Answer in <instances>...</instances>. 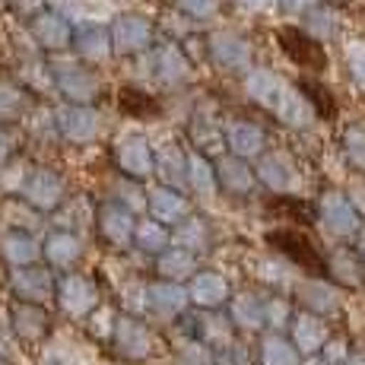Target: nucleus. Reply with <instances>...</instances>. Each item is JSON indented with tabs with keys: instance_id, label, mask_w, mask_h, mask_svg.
I'll return each instance as SVG.
<instances>
[{
	"instance_id": "31",
	"label": "nucleus",
	"mask_w": 365,
	"mask_h": 365,
	"mask_svg": "<svg viewBox=\"0 0 365 365\" xmlns=\"http://www.w3.org/2000/svg\"><path fill=\"white\" fill-rule=\"evenodd\" d=\"M257 292H238L229 302V321H232V327L238 331H248V334H257L267 327V308Z\"/></svg>"
},
{
	"instance_id": "55",
	"label": "nucleus",
	"mask_w": 365,
	"mask_h": 365,
	"mask_svg": "<svg viewBox=\"0 0 365 365\" xmlns=\"http://www.w3.org/2000/svg\"><path fill=\"white\" fill-rule=\"evenodd\" d=\"M349 200H353V207L359 210V216H365V181H353L349 185V194H346Z\"/></svg>"
},
{
	"instance_id": "52",
	"label": "nucleus",
	"mask_w": 365,
	"mask_h": 365,
	"mask_svg": "<svg viewBox=\"0 0 365 365\" xmlns=\"http://www.w3.org/2000/svg\"><path fill=\"white\" fill-rule=\"evenodd\" d=\"M321 359H324L327 365H346V359H349L346 340H340V336H331V340H327V346L321 349Z\"/></svg>"
},
{
	"instance_id": "28",
	"label": "nucleus",
	"mask_w": 365,
	"mask_h": 365,
	"mask_svg": "<svg viewBox=\"0 0 365 365\" xmlns=\"http://www.w3.org/2000/svg\"><path fill=\"white\" fill-rule=\"evenodd\" d=\"M273 115H277L279 124H286V128H292V130L312 128V121L318 118L314 115V108H312V102L305 99V93H302L299 86H292V83L283 89L279 102L273 105Z\"/></svg>"
},
{
	"instance_id": "24",
	"label": "nucleus",
	"mask_w": 365,
	"mask_h": 365,
	"mask_svg": "<svg viewBox=\"0 0 365 365\" xmlns=\"http://www.w3.org/2000/svg\"><path fill=\"white\" fill-rule=\"evenodd\" d=\"M327 277L343 289H362L365 286V257L356 248H334L327 255Z\"/></svg>"
},
{
	"instance_id": "33",
	"label": "nucleus",
	"mask_w": 365,
	"mask_h": 365,
	"mask_svg": "<svg viewBox=\"0 0 365 365\" xmlns=\"http://www.w3.org/2000/svg\"><path fill=\"white\" fill-rule=\"evenodd\" d=\"M286 86H289V83L267 67H255L251 73H245V93H248V99L264 105L267 111H273V105L279 102V96H283Z\"/></svg>"
},
{
	"instance_id": "8",
	"label": "nucleus",
	"mask_w": 365,
	"mask_h": 365,
	"mask_svg": "<svg viewBox=\"0 0 365 365\" xmlns=\"http://www.w3.org/2000/svg\"><path fill=\"white\" fill-rule=\"evenodd\" d=\"M54 130L58 137H64L67 143H93L102 133V118L93 105H58L54 108Z\"/></svg>"
},
{
	"instance_id": "3",
	"label": "nucleus",
	"mask_w": 365,
	"mask_h": 365,
	"mask_svg": "<svg viewBox=\"0 0 365 365\" xmlns=\"http://www.w3.org/2000/svg\"><path fill=\"white\" fill-rule=\"evenodd\" d=\"M51 70H54V89L70 102V105H93L102 93V83L93 70L80 67L76 61H51Z\"/></svg>"
},
{
	"instance_id": "11",
	"label": "nucleus",
	"mask_w": 365,
	"mask_h": 365,
	"mask_svg": "<svg viewBox=\"0 0 365 365\" xmlns=\"http://www.w3.org/2000/svg\"><path fill=\"white\" fill-rule=\"evenodd\" d=\"M10 289L16 302H29V305H45V302L58 299V279L48 267H16L10 273Z\"/></svg>"
},
{
	"instance_id": "42",
	"label": "nucleus",
	"mask_w": 365,
	"mask_h": 365,
	"mask_svg": "<svg viewBox=\"0 0 365 365\" xmlns=\"http://www.w3.org/2000/svg\"><path fill=\"white\" fill-rule=\"evenodd\" d=\"M26 111V93L16 83L0 80V121H13Z\"/></svg>"
},
{
	"instance_id": "2",
	"label": "nucleus",
	"mask_w": 365,
	"mask_h": 365,
	"mask_svg": "<svg viewBox=\"0 0 365 365\" xmlns=\"http://www.w3.org/2000/svg\"><path fill=\"white\" fill-rule=\"evenodd\" d=\"M207 58L220 70L229 73H251V61H255V48L235 29H216L207 35Z\"/></svg>"
},
{
	"instance_id": "44",
	"label": "nucleus",
	"mask_w": 365,
	"mask_h": 365,
	"mask_svg": "<svg viewBox=\"0 0 365 365\" xmlns=\"http://www.w3.org/2000/svg\"><path fill=\"white\" fill-rule=\"evenodd\" d=\"M264 308H267V327H270V334H279L286 324H292V318H296L289 302L283 296H270L264 302Z\"/></svg>"
},
{
	"instance_id": "14",
	"label": "nucleus",
	"mask_w": 365,
	"mask_h": 365,
	"mask_svg": "<svg viewBox=\"0 0 365 365\" xmlns=\"http://www.w3.org/2000/svg\"><path fill=\"white\" fill-rule=\"evenodd\" d=\"M226 150L229 156H238L245 163L261 159L267 153V130L257 121H248V118H232L226 124Z\"/></svg>"
},
{
	"instance_id": "35",
	"label": "nucleus",
	"mask_w": 365,
	"mask_h": 365,
	"mask_svg": "<svg viewBox=\"0 0 365 365\" xmlns=\"http://www.w3.org/2000/svg\"><path fill=\"white\" fill-rule=\"evenodd\" d=\"M172 245L191 251V255H203V251H210V245H213V229H210V222L203 220V216L191 213L185 222H178V226L172 229Z\"/></svg>"
},
{
	"instance_id": "50",
	"label": "nucleus",
	"mask_w": 365,
	"mask_h": 365,
	"mask_svg": "<svg viewBox=\"0 0 365 365\" xmlns=\"http://www.w3.org/2000/svg\"><path fill=\"white\" fill-rule=\"evenodd\" d=\"M216 365H255L251 359V349L245 343H229V346L216 349Z\"/></svg>"
},
{
	"instance_id": "22",
	"label": "nucleus",
	"mask_w": 365,
	"mask_h": 365,
	"mask_svg": "<svg viewBox=\"0 0 365 365\" xmlns=\"http://www.w3.org/2000/svg\"><path fill=\"white\" fill-rule=\"evenodd\" d=\"M146 210H150V216L156 222H163V226H178V222H185L187 216H191V203L181 191H175V187H153L150 194H146Z\"/></svg>"
},
{
	"instance_id": "18",
	"label": "nucleus",
	"mask_w": 365,
	"mask_h": 365,
	"mask_svg": "<svg viewBox=\"0 0 365 365\" xmlns=\"http://www.w3.org/2000/svg\"><path fill=\"white\" fill-rule=\"evenodd\" d=\"M289 340L296 343V349L302 353V359H312L331 340V331H327V321L318 318L312 312H299L289 324Z\"/></svg>"
},
{
	"instance_id": "34",
	"label": "nucleus",
	"mask_w": 365,
	"mask_h": 365,
	"mask_svg": "<svg viewBox=\"0 0 365 365\" xmlns=\"http://www.w3.org/2000/svg\"><path fill=\"white\" fill-rule=\"evenodd\" d=\"M156 273L165 279V283H191L194 277H197V255H191V251L185 248H168L165 255L156 257Z\"/></svg>"
},
{
	"instance_id": "51",
	"label": "nucleus",
	"mask_w": 365,
	"mask_h": 365,
	"mask_svg": "<svg viewBox=\"0 0 365 365\" xmlns=\"http://www.w3.org/2000/svg\"><path fill=\"white\" fill-rule=\"evenodd\" d=\"M178 10L191 19H210L220 10V0H178Z\"/></svg>"
},
{
	"instance_id": "37",
	"label": "nucleus",
	"mask_w": 365,
	"mask_h": 365,
	"mask_svg": "<svg viewBox=\"0 0 365 365\" xmlns=\"http://www.w3.org/2000/svg\"><path fill=\"white\" fill-rule=\"evenodd\" d=\"M257 359H261V365H302V353L289 336L264 334L261 346H257Z\"/></svg>"
},
{
	"instance_id": "46",
	"label": "nucleus",
	"mask_w": 365,
	"mask_h": 365,
	"mask_svg": "<svg viewBox=\"0 0 365 365\" xmlns=\"http://www.w3.org/2000/svg\"><path fill=\"white\" fill-rule=\"evenodd\" d=\"M19 70H23V80L29 83L32 89H51L54 86V70H51V64H45V61H26Z\"/></svg>"
},
{
	"instance_id": "59",
	"label": "nucleus",
	"mask_w": 365,
	"mask_h": 365,
	"mask_svg": "<svg viewBox=\"0 0 365 365\" xmlns=\"http://www.w3.org/2000/svg\"><path fill=\"white\" fill-rule=\"evenodd\" d=\"M302 365H327L321 356H312V359H302Z\"/></svg>"
},
{
	"instance_id": "57",
	"label": "nucleus",
	"mask_w": 365,
	"mask_h": 365,
	"mask_svg": "<svg viewBox=\"0 0 365 365\" xmlns=\"http://www.w3.org/2000/svg\"><path fill=\"white\" fill-rule=\"evenodd\" d=\"M242 10H251V13H261L267 6H273V0H235Z\"/></svg>"
},
{
	"instance_id": "36",
	"label": "nucleus",
	"mask_w": 365,
	"mask_h": 365,
	"mask_svg": "<svg viewBox=\"0 0 365 365\" xmlns=\"http://www.w3.org/2000/svg\"><path fill=\"white\" fill-rule=\"evenodd\" d=\"M187 187L197 194L200 200H213L220 194V178H216V163L200 153H191L187 163Z\"/></svg>"
},
{
	"instance_id": "15",
	"label": "nucleus",
	"mask_w": 365,
	"mask_h": 365,
	"mask_svg": "<svg viewBox=\"0 0 365 365\" xmlns=\"http://www.w3.org/2000/svg\"><path fill=\"white\" fill-rule=\"evenodd\" d=\"M277 38H279L283 54L296 67H302V70H324L327 67L324 45H321V41H314L308 32H302V29H279Z\"/></svg>"
},
{
	"instance_id": "53",
	"label": "nucleus",
	"mask_w": 365,
	"mask_h": 365,
	"mask_svg": "<svg viewBox=\"0 0 365 365\" xmlns=\"http://www.w3.org/2000/svg\"><path fill=\"white\" fill-rule=\"evenodd\" d=\"M45 4L48 0H10V10L23 19H35L38 13H45Z\"/></svg>"
},
{
	"instance_id": "13",
	"label": "nucleus",
	"mask_w": 365,
	"mask_h": 365,
	"mask_svg": "<svg viewBox=\"0 0 365 365\" xmlns=\"http://www.w3.org/2000/svg\"><path fill=\"white\" fill-rule=\"evenodd\" d=\"M150 76H156L163 86H185L191 80V61L175 41L150 48Z\"/></svg>"
},
{
	"instance_id": "49",
	"label": "nucleus",
	"mask_w": 365,
	"mask_h": 365,
	"mask_svg": "<svg viewBox=\"0 0 365 365\" xmlns=\"http://www.w3.org/2000/svg\"><path fill=\"white\" fill-rule=\"evenodd\" d=\"M343 58H346L349 76H353L359 86H365V38H353V41H349L346 51H343Z\"/></svg>"
},
{
	"instance_id": "21",
	"label": "nucleus",
	"mask_w": 365,
	"mask_h": 365,
	"mask_svg": "<svg viewBox=\"0 0 365 365\" xmlns=\"http://www.w3.org/2000/svg\"><path fill=\"white\" fill-rule=\"evenodd\" d=\"M187 163H191V153L181 150L178 140H165L156 146V175L165 187L185 194L187 187Z\"/></svg>"
},
{
	"instance_id": "17",
	"label": "nucleus",
	"mask_w": 365,
	"mask_h": 365,
	"mask_svg": "<svg viewBox=\"0 0 365 365\" xmlns=\"http://www.w3.org/2000/svg\"><path fill=\"white\" fill-rule=\"evenodd\" d=\"M257 181L273 194H292L299 187V168L286 153H264L257 159Z\"/></svg>"
},
{
	"instance_id": "10",
	"label": "nucleus",
	"mask_w": 365,
	"mask_h": 365,
	"mask_svg": "<svg viewBox=\"0 0 365 365\" xmlns=\"http://www.w3.org/2000/svg\"><path fill=\"white\" fill-rule=\"evenodd\" d=\"M111 45L115 54L130 58V54H143L153 48V23L140 13H118L111 19Z\"/></svg>"
},
{
	"instance_id": "27",
	"label": "nucleus",
	"mask_w": 365,
	"mask_h": 365,
	"mask_svg": "<svg viewBox=\"0 0 365 365\" xmlns=\"http://www.w3.org/2000/svg\"><path fill=\"white\" fill-rule=\"evenodd\" d=\"M0 257L16 270V267H32L38 264L41 255V242L32 232H23V229H6L0 235Z\"/></svg>"
},
{
	"instance_id": "6",
	"label": "nucleus",
	"mask_w": 365,
	"mask_h": 365,
	"mask_svg": "<svg viewBox=\"0 0 365 365\" xmlns=\"http://www.w3.org/2000/svg\"><path fill=\"white\" fill-rule=\"evenodd\" d=\"M61 312L73 321H83V318H93L99 312V286L93 283L89 277L83 273H64L58 279V299Z\"/></svg>"
},
{
	"instance_id": "23",
	"label": "nucleus",
	"mask_w": 365,
	"mask_h": 365,
	"mask_svg": "<svg viewBox=\"0 0 365 365\" xmlns=\"http://www.w3.org/2000/svg\"><path fill=\"white\" fill-rule=\"evenodd\" d=\"M296 299H299L302 312H312V314H318V318H327V314L340 312V289L321 277L302 279L296 286Z\"/></svg>"
},
{
	"instance_id": "9",
	"label": "nucleus",
	"mask_w": 365,
	"mask_h": 365,
	"mask_svg": "<svg viewBox=\"0 0 365 365\" xmlns=\"http://www.w3.org/2000/svg\"><path fill=\"white\" fill-rule=\"evenodd\" d=\"M267 245L277 248L283 257H289V261L296 267H302V270L327 273V257L321 255L302 232H296V229H273V232H267Z\"/></svg>"
},
{
	"instance_id": "5",
	"label": "nucleus",
	"mask_w": 365,
	"mask_h": 365,
	"mask_svg": "<svg viewBox=\"0 0 365 365\" xmlns=\"http://www.w3.org/2000/svg\"><path fill=\"white\" fill-rule=\"evenodd\" d=\"M111 343H115V353L128 362H143L156 353V336H153L150 324L137 314H118Z\"/></svg>"
},
{
	"instance_id": "12",
	"label": "nucleus",
	"mask_w": 365,
	"mask_h": 365,
	"mask_svg": "<svg viewBox=\"0 0 365 365\" xmlns=\"http://www.w3.org/2000/svg\"><path fill=\"white\" fill-rule=\"evenodd\" d=\"M96 226H99V235L111 248L124 251L133 245V235H137V220L128 207H121L118 200H108L96 210Z\"/></svg>"
},
{
	"instance_id": "20",
	"label": "nucleus",
	"mask_w": 365,
	"mask_h": 365,
	"mask_svg": "<svg viewBox=\"0 0 365 365\" xmlns=\"http://www.w3.org/2000/svg\"><path fill=\"white\" fill-rule=\"evenodd\" d=\"M10 327L23 343H41L51 334V314L45 305H29V302H16L10 308Z\"/></svg>"
},
{
	"instance_id": "47",
	"label": "nucleus",
	"mask_w": 365,
	"mask_h": 365,
	"mask_svg": "<svg viewBox=\"0 0 365 365\" xmlns=\"http://www.w3.org/2000/svg\"><path fill=\"white\" fill-rule=\"evenodd\" d=\"M343 153L359 172H365V128H349L343 133Z\"/></svg>"
},
{
	"instance_id": "48",
	"label": "nucleus",
	"mask_w": 365,
	"mask_h": 365,
	"mask_svg": "<svg viewBox=\"0 0 365 365\" xmlns=\"http://www.w3.org/2000/svg\"><path fill=\"white\" fill-rule=\"evenodd\" d=\"M178 362L181 365H216V353L200 340H187L178 349Z\"/></svg>"
},
{
	"instance_id": "54",
	"label": "nucleus",
	"mask_w": 365,
	"mask_h": 365,
	"mask_svg": "<svg viewBox=\"0 0 365 365\" xmlns=\"http://www.w3.org/2000/svg\"><path fill=\"white\" fill-rule=\"evenodd\" d=\"M277 4L289 16H308L312 10H318V0H277Z\"/></svg>"
},
{
	"instance_id": "38",
	"label": "nucleus",
	"mask_w": 365,
	"mask_h": 365,
	"mask_svg": "<svg viewBox=\"0 0 365 365\" xmlns=\"http://www.w3.org/2000/svg\"><path fill=\"white\" fill-rule=\"evenodd\" d=\"M191 140L200 153V156H222V150H226V130L220 128L216 121H210V118H194L191 121Z\"/></svg>"
},
{
	"instance_id": "29",
	"label": "nucleus",
	"mask_w": 365,
	"mask_h": 365,
	"mask_svg": "<svg viewBox=\"0 0 365 365\" xmlns=\"http://www.w3.org/2000/svg\"><path fill=\"white\" fill-rule=\"evenodd\" d=\"M41 255H45V261L51 267H58V270H70V267H76L83 257V238L76 232H70V229H58V232H51L41 242Z\"/></svg>"
},
{
	"instance_id": "16",
	"label": "nucleus",
	"mask_w": 365,
	"mask_h": 365,
	"mask_svg": "<svg viewBox=\"0 0 365 365\" xmlns=\"http://www.w3.org/2000/svg\"><path fill=\"white\" fill-rule=\"evenodd\" d=\"M187 299L197 312H220L222 305L232 302V289H229V279L216 270H200L197 277L187 283Z\"/></svg>"
},
{
	"instance_id": "7",
	"label": "nucleus",
	"mask_w": 365,
	"mask_h": 365,
	"mask_svg": "<svg viewBox=\"0 0 365 365\" xmlns=\"http://www.w3.org/2000/svg\"><path fill=\"white\" fill-rule=\"evenodd\" d=\"M19 197L29 203L35 213H54V210H61L67 203V185L54 168L41 165L29 172V181L23 185Z\"/></svg>"
},
{
	"instance_id": "41",
	"label": "nucleus",
	"mask_w": 365,
	"mask_h": 365,
	"mask_svg": "<svg viewBox=\"0 0 365 365\" xmlns=\"http://www.w3.org/2000/svg\"><path fill=\"white\" fill-rule=\"evenodd\" d=\"M305 32L312 35L314 41H331L336 38V32H340V23H336V13L331 10V6H318V10H312L305 16Z\"/></svg>"
},
{
	"instance_id": "32",
	"label": "nucleus",
	"mask_w": 365,
	"mask_h": 365,
	"mask_svg": "<svg viewBox=\"0 0 365 365\" xmlns=\"http://www.w3.org/2000/svg\"><path fill=\"white\" fill-rule=\"evenodd\" d=\"M73 51L76 58H83L86 64H102L115 54V45H111V32L102 29V26H80L73 32Z\"/></svg>"
},
{
	"instance_id": "58",
	"label": "nucleus",
	"mask_w": 365,
	"mask_h": 365,
	"mask_svg": "<svg viewBox=\"0 0 365 365\" xmlns=\"http://www.w3.org/2000/svg\"><path fill=\"white\" fill-rule=\"evenodd\" d=\"M346 365H365V346H353V349H349Z\"/></svg>"
},
{
	"instance_id": "56",
	"label": "nucleus",
	"mask_w": 365,
	"mask_h": 365,
	"mask_svg": "<svg viewBox=\"0 0 365 365\" xmlns=\"http://www.w3.org/2000/svg\"><path fill=\"white\" fill-rule=\"evenodd\" d=\"M10 153H13V137H10V130L0 124V165L10 159Z\"/></svg>"
},
{
	"instance_id": "39",
	"label": "nucleus",
	"mask_w": 365,
	"mask_h": 365,
	"mask_svg": "<svg viewBox=\"0 0 365 365\" xmlns=\"http://www.w3.org/2000/svg\"><path fill=\"white\" fill-rule=\"evenodd\" d=\"M133 245H137L143 255H165L172 248V232L156 220H140L137 222V235H133Z\"/></svg>"
},
{
	"instance_id": "19",
	"label": "nucleus",
	"mask_w": 365,
	"mask_h": 365,
	"mask_svg": "<svg viewBox=\"0 0 365 365\" xmlns=\"http://www.w3.org/2000/svg\"><path fill=\"white\" fill-rule=\"evenodd\" d=\"M187 305H191V299H187V286L165 283V279H159V283H146V312L156 314V318H165V321L181 318Z\"/></svg>"
},
{
	"instance_id": "43",
	"label": "nucleus",
	"mask_w": 365,
	"mask_h": 365,
	"mask_svg": "<svg viewBox=\"0 0 365 365\" xmlns=\"http://www.w3.org/2000/svg\"><path fill=\"white\" fill-rule=\"evenodd\" d=\"M299 89L305 93V99L312 102L314 115H321V118H334L336 115V105H334L331 89H327V86H321V83H314V80H305Z\"/></svg>"
},
{
	"instance_id": "4",
	"label": "nucleus",
	"mask_w": 365,
	"mask_h": 365,
	"mask_svg": "<svg viewBox=\"0 0 365 365\" xmlns=\"http://www.w3.org/2000/svg\"><path fill=\"white\" fill-rule=\"evenodd\" d=\"M318 220L327 229V235L334 238H356L362 235V216L353 207V200L343 191H324L318 197Z\"/></svg>"
},
{
	"instance_id": "26",
	"label": "nucleus",
	"mask_w": 365,
	"mask_h": 365,
	"mask_svg": "<svg viewBox=\"0 0 365 365\" xmlns=\"http://www.w3.org/2000/svg\"><path fill=\"white\" fill-rule=\"evenodd\" d=\"M216 178H220V187L232 197H245V194L255 191L257 185V172L251 168V163L238 156H220L216 159Z\"/></svg>"
},
{
	"instance_id": "62",
	"label": "nucleus",
	"mask_w": 365,
	"mask_h": 365,
	"mask_svg": "<svg viewBox=\"0 0 365 365\" xmlns=\"http://www.w3.org/2000/svg\"><path fill=\"white\" fill-rule=\"evenodd\" d=\"M331 4H343V0H331Z\"/></svg>"
},
{
	"instance_id": "60",
	"label": "nucleus",
	"mask_w": 365,
	"mask_h": 365,
	"mask_svg": "<svg viewBox=\"0 0 365 365\" xmlns=\"http://www.w3.org/2000/svg\"><path fill=\"white\" fill-rule=\"evenodd\" d=\"M359 255H362V257H365V232H362V235H359Z\"/></svg>"
},
{
	"instance_id": "61",
	"label": "nucleus",
	"mask_w": 365,
	"mask_h": 365,
	"mask_svg": "<svg viewBox=\"0 0 365 365\" xmlns=\"http://www.w3.org/2000/svg\"><path fill=\"white\" fill-rule=\"evenodd\" d=\"M41 365H61L58 359H45V362H41Z\"/></svg>"
},
{
	"instance_id": "45",
	"label": "nucleus",
	"mask_w": 365,
	"mask_h": 365,
	"mask_svg": "<svg viewBox=\"0 0 365 365\" xmlns=\"http://www.w3.org/2000/svg\"><path fill=\"white\" fill-rule=\"evenodd\" d=\"M115 194H118V203L121 207H128L130 213H137V210H146V194L140 191V181H130V178H121L115 185Z\"/></svg>"
},
{
	"instance_id": "1",
	"label": "nucleus",
	"mask_w": 365,
	"mask_h": 365,
	"mask_svg": "<svg viewBox=\"0 0 365 365\" xmlns=\"http://www.w3.org/2000/svg\"><path fill=\"white\" fill-rule=\"evenodd\" d=\"M111 159H115L118 172L130 181H143L150 175H156V146L140 130L121 133L115 140V146H111Z\"/></svg>"
},
{
	"instance_id": "25",
	"label": "nucleus",
	"mask_w": 365,
	"mask_h": 365,
	"mask_svg": "<svg viewBox=\"0 0 365 365\" xmlns=\"http://www.w3.org/2000/svg\"><path fill=\"white\" fill-rule=\"evenodd\" d=\"M29 32H32V38L45 48V51H64V48H70V41H73L76 29L67 23L64 16L45 10L29 23Z\"/></svg>"
},
{
	"instance_id": "30",
	"label": "nucleus",
	"mask_w": 365,
	"mask_h": 365,
	"mask_svg": "<svg viewBox=\"0 0 365 365\" xmlns=\"http://www.w3.org/2000/svg\"><path fill=\"white\" fill-rule=\"evenodd\" d=\"M48 4H51V13L64 16L76 29H80V26H99L105 16H111L108 0H48Z\"/></svg>"
},
{
	"instance_id": "40",
	"label": "nucleus",
	"mask_w": 365,
	"mask_h": 365,
	"mask_svg": "<svg viewBox=\"0 0 365 365\" xmlns=\"http://www.w3.org/2000/svg\"><path fill=\"white\" fill-rule=\"evenodd\" d=\"M118 105H121V111H124V115H130V118H153V115H159L156 96L143 93V89H133V86H124L121 93H118Z\"/></svg>"
}]
</instances>
